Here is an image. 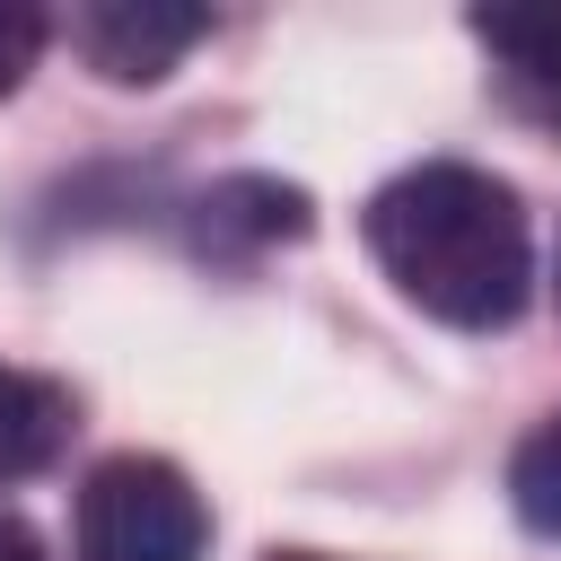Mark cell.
<instances>
[{
    "label": "cell",
    "instance_id": "cell-8",
    "mask_svg": "<svg viewBox=\"0 0 561 561\" xmlns=\"http://www.w3.org/2000/svg\"><path fill=\"white\" fill-rule=\"evenodd\" d=\"M35 53H44V9H26V0H0V96L35 70Z\"/></svg>",
    "mask_w": 561,
    "mask_h": 561
},
{
    "label": "cell",
    "instance_id": "cell-10",
    "mask_svg": "<svg viewBox=\"0 0 561 561\" xmlns=\"http://www.w3.org/2000/svg\"><path fill=\"white\" fill-rule=\"evenodd\" d=\"M272 561H316V552H272Z\"/></svg>",
    "mask_w": 561,
    "mask_h": 561
},
{
    "label": "cell",
    "instance_id": "cell-6",
    "mask_svg": "<svg viewBox=\"0 0 561 561\" xmlns=\"http://www.w3.org/2000/svg\"><path fill=\"white\" fill-rule=\"evenodd\" d=\"M526 88H543V96H561V0H517V9H473L465 18Z\"/></svg>",
    "mask_w": 561,
    "mask_h": 561
},
{
    "label": "cell",
    "instance_id": "cell-2",
    "mask_svg": "<svg viewBox=\"0 0 561 561\" xmlns=\"http://www.w3.org/2000/svg\"><path fill=\"white\" fill-rule=\"evenodd\" d=\"M210 508L167 456H105L79 482V561H202Z\"/></svg>",
    "mask_w": 561,
    "mask_h": 561
},
{
    "label": "cell",
    "instance_id": "cell-5",
    "mask_svg": "<svg viewBox=\"0 0 561 561\" xmlns=\"http://www.w3.org/2000/svg\"><path fill=\"white\" fill-rule=\"evenodd\" d=\"M307 228H316L307 193H298V184H272V175L210 184V202H202V245H219V237H254V245H272V237H307Z\"/></svg>",
    "mask_w": 561,
    "mask_h": 561
},
{
    "label": "cell",
    "instance_id": "cell-4",
    "mask_svg": "<svg viewBox=\"0 0 561 561\" xmlns=\"http://www.w3.org/2000/svg\"><path fill=\"white\" fill-rule=\"evenodd\" d=\"M79 430V403L70 386L35 377V368H0V482H26L44 473Z\"/></svg>",
    "mask_w": 561,
    "mask_h": 561
},
{
    "label": "cell",
    "instance_id": "cell-3",
    "mask_svg": "<svg viewBox=\"0 0 561 561\" xmlns=\"http://www.w3.org/2000/svg\"><path fill=\"white\" fill-rule=\"evenodd\" d=\"M202 35H210V9H184V0H88V9L70 18V44H79L88 70L114 79V88L167 79Z\"/></svg>",
    "mask_w": 561,
    "mask_h": 561
},
{
    "label": "cell",
    "instance_id": "cell-9",
    "mask_svg": "<svg viewBox=\"0 0 561 561\" xmlns=\"http://www.w3.org/2000/svg\"><path fill=\"white\" fill-rule=\"evenodd\" d=\"M0 561H44L35 526H26V517H9V508H0Z\"/></svg>",
    "mask_w": 561,
    "mask_h": 561
},
{
    "label": "cell",
    "instance_id": "cell-1",
    "mask_svg": "<svg viewBox=\"0 0 561 561\" xmlns=\"http://www.w3.org/2000/svg\"><path fill=\"white\" fill-rule=\"evenodd\" d=\"M359 237H368L377 272L456 333L517 324V307L535 289V245H526L517 193L465 158H421V167L386 175L359 210Z\"/></svg>",
    "mask_w": 561,
    "mask_h": 561
},
{
    "label": "cell",
    "instance_id": "cell-7",
    "mask_svg": "<svg viewBox=\"0 0 561 561\" xmlns=\"http://www.w3.org/2000/svg\"><path fill=\"white\" fill-rule=\"evenodd\" d=\"M508 508H517L535 535L561 543V412L517 438V456H508Z\"/></svg>",
    "mask_w": 561,
    "mask_h": 561
}]
</instances>
